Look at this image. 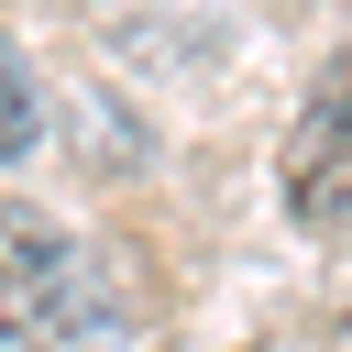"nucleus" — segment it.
Segmentation results:
<instances>
[{"label":"nucleus","mask_w":352,"mask_h":352,"mask_svg":"<svg viewBox=\"0 0 352 352\" xmlns=\"http://www.w3.org/2000/svg\"><path fill=\"white\" fill-rule=\"evenodd\" d=\"M143 308L99 242H77L55 209L0 198V352H132Z\"/></svg>","instance_id":"nucleus-1"},{"label":"nucleus","mask_w":352,"mask_h":352,"mask_svg":"<svg viewBox=\"0 0 352 352\" xmlns=\"http://www.w3.org/2000/svg\"><path fill=\"white\" fill-rule=\"evenodd\" d=\"M286 209L308 231H352V44L308 77V99L286 121Z\"/></svg>","instance_id":"nucleus-2"},{"label":"nucleus","mask_w":352,"mask_h":352,"mask_svg":"<svg viewBox=\"0 0 352 352\" xmlns=\"http://www.w3.org/2000/svg\"><path fill=\"white\" fill-rule=\"evenodd\" d=\"M33 143H44V88H33V66H22V44L0 33V176H11V165H22Z\"/></svg>","instance_id":"nucleus-3"},{"label":"nucleus","mask_w":352,"mask_h":352,"mask_svg":"<svg viewBox=\"0 0 352 352\" xmlns=\"http://www.w3.org/2000/svg\"><path fill=\"white\" fill-rule=\"evenodd\" d=\"M55 11H88V0H55Z\"/></svg>","instance_id":"nucleus-4"}]
</instances>
